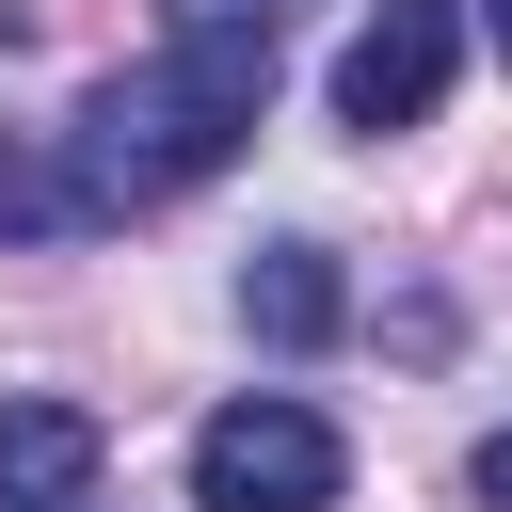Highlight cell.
<instances>
[{
	"instance_id": "6da1fadb",
	"label": "cell",
	"mask_w": 512,
	"mask_h": 512,
	"mask_svg": "<svg viewBox=\"0 0 512 512\" xmlns=\"http://www.w3.org/2000/svg\"><path fill=\"white\" fill-rule=\"evenodd\" d=\"M256 112H272V32H176L160 64H128V80H96V96H80L64 176H80V208H96V224H128V208H160V192L224 176V160L256 144Z\"/></svg>"
},
{
	"instance_id": "7a4b0ae2",
	"label": "cell",
	"mask_w": 512,
	"mask_h": 512,
	"mask_svg": "<svg viewBox=\"0 0 512 512\" xmlns=\"http://www.w3.org/2000/svg\"><path fill=\"white\" fill-rule=\"evenodd\" d=\"M336 480H352V448L304 400H224L192 432V512H336Z\"/></svg>"
},
{
	"instance_id": "3957f363",
	"label": "cell",
	"mask_w": 512,
	"mask_h": 512,
	"mask_svg": "<svg viewBox=\"0 0 512 512\" xmlns=\"http://www.w3.org/2000/svg\"><path fill=\"white\" fill-rule=\"evenodd\" d=\"M448 64H464V0H384L352 48H336V128H416L432 96H448Z\"/></svg>"
},
{
	"instance_id": "277c9868",
	"label": "cell",
	"mask_w": 512,
	"mask_h": 512,
	"mask_svg": "<svg viewBox=\"0 0 512 512\" xmlns=\"http://www.w3.org/2000/svg\"><path fill=\"white\" fill-rule=\"evenodd\" d=\"M96 496V416L80 400H0V512H80Z\"/></svg>"
},
{
	"instance_id": "5b68a950",
	"label": "cell",
	"mask_w": 512,
	"mask_h": 512,
	"mask_svg": "<svg viewBox=\"0 0 512 512\" xmlns=\"http://www.w3.org/2000/svg\"><path fill=\"white\" fill-rule=\"evenodd\" d=\"M240 320H256L272 352H320V336H336V256H320V240H256V272H240Z\"/></svg>"
},
{
	"instance_id": "8992f818",
	"label": "cell",
	"mask_w": 512,
	"mask_h": 512,
	"mask_svg": "<svg viewBox=\"0 0 512 512\" xmlns=\"http://www.w3.org/2000/svg\"><path fill=\"white\" fill-rule=\"evenodd\" d=\"M0 224H16V240H80L96 208H80V176H64V160H32V144H0Z\"/></svg>"
},
{
	"instance_id": "52a82bcc",
	"label": "cell",
	"mask_w": 512,
	"mask_h": 512,
	"mask_svg": "<svg viewBox=\"0 0 512 512\" xmlns=\"http://www.w3.org/2000/svg\"><path fill=\"white\" fill-rule=\"evenodd\" d=\"M160 16H176V32H272L288 0H160Z\"/></svg>"
},
{
	"instance_id": "ba28073f",
	"label": "cell",
	"mask_w": 512,
	"mask_h": 512,
	"mask_svg": "<svg viewBox=\"0 0 512 512\" xmlns=\"http://www.w3.org/2000/svg\"><path fill=\"white\" fill-rule=\"evenodd\" d=\"M480 496H496V512H512V432H496V448H480Z\"/></svg>"
},
{
	"instance_id": "9c48e42d",
	"label": "cell",
	"mask_w": 512,
	"mask_h": 512,
	"mask_svg": "<svg viewBox=\"0 0 512 512\" xmlns=\"http://www.w3.org/2000/svg\"><path fill=\"white\" fill-rule=\"evenodd\" d=\"M480 32H496V64H512V0H480Z\"/></svg>"
},
{
	"instance_id": "30bf717a",
	"label": "cell",
	"mask_w": 512,
	"mask_h": 512,
	"mask_svg": "<svg viewBox=\"0 0 512 512\" xmlns=\"http://www.w3.org/2000/svg\"><path fill=\"white\" fill-rule=\"evenodd\" d=\"M80 512H96V496H80Z\"/></svg>"
}]
</instances>
